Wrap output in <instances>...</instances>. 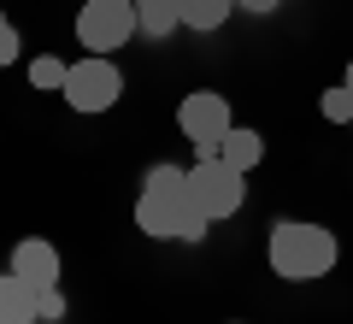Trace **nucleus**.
Segmentation results:
<instances>
[{"label": "nucleus", "instance_id": "11", "mask_svg": "<svg viewBox=\"0 0 353 324\" xmlns=\"http://www.w3.org/2000/svg\"><path fill=\"white\" fill-rule=\"evenodd\" d=\"M230 12H236V0H183V30H224Z\"/></svg>", "mask_w": 353, "mask_h": 324}, {"label": "nucleus", "instance_id": "16", "mask_svg": "<svg viewBox=\"0 0 353 324\" xmlns=\"http://www.w3.org/2000/svg\"><path fill=\"white\" fill-rule=\"evenodd\" d=\"M18 59V30H12V18H0V65H12Z\"/></svg>", "mask_w": 353, "mask_h": 324}, {"label": "nucleus", "instance_id": "14", "mask_svg": "<svg viewBox=\"0 0 353 324\" xmlns=\"http://www.w3.org/2000/svg\"><path fill=\"white\" fill-rule=\"evenodd\" d=\"M148 183H153V189H183V183H189V171H183V165H153Z\"/></svg>", "mask_w": 353, "mask_h": 324}, {"label": "nucleus", "instance_id": "12", "mask_svg": "<svg viewBox=\"0 0 353 324\" xmlns=\"http://www.w3.org/2000/svg\"><path fill=\"white\" fill-rule=\"evenodd\" d=\"M318 113H324L330 124H353V88H347V83L324 88V100H318Z\"/></svg>", "mask_w": 353, "mask_h": 324}, {"label": "nucleus", "instance_id": "20", "mask_svg": "<svg viewBox=\"0 0 353 324\" xmlns=\"http://www.w3.org/2000/svg\"><path fill=\"white\" fill-rule=\"evenodd\" d=\"M347 130H353V124H347Z\"/></svg>", "mask_w": 353, "mask_h": 324}, {"label": "nucleus", "instance_id": "3", "mask_svg": "<svg viewBox=\"0 0 353 324\" xmlns=\"http://www.w3.org/2000/svg\"><path fill=\"white\" fill-rule=\"evenodd\" d=\"M65 106L71 113H112L118 95H124V71L112 65V53H88V59H77L71 71H65Z\"/></svg>", "mask_w": 353, "mask_h": 324}, {"label": "nucleus", "instance_id": "17", "mask_svg": "<svg viewBox=\"0 0 353 324\" xmlns=\"http://www.w3.org/2000/svg\"><path fill=\"white\" fill-rule=\"evenodd\" d=\"M283 0H236V12H253V18H265V12H277Z\"/></svg>", "mask_w": 353, "mask_h": 324}, {"label": "nucleus", "instance_id": "6", "mask_svg": "<svg viewBox=\"0 0 353 324\" xmlns=\"http://www.w3.org/2000/svg\"><path fill=\"white\" fill-rule=\"evenodd\" d=\"M136 30H141L136 0H83V12H77V41H83L88 53H112V48H124Z\"/></svg>", "mask_w": 353, "mask_h": 324}, {"label": "nucleus", "instance_id": "7", "mask_svg": "<svg viewBox=\"0 0 353 324\" xmlns=\"http://www.w3.org/2000/svg\"><path fill=\"white\" fill-rule=\"evenodd\" d=\"M6 271H18L30 289H48V283H59V248H53L48 236H24L12 248V265Z\"/></svg>", "mask_w": 353, "mask_h": 324}, {"label": "nucleus", "instance_id": "5", "mask_svg": "<svg viewBox=\"0 0 353 324\" xmlns=\"http://www.w3.org/2000/svg\"><path fill=\"white\" fill-rule=\"evenodd\" d=\"M176 130H183V142H189L194 153H218L224 136L236 130L230 100L218 95V88H194V95H183V100H176Z\"/></svg>", "mask_w": 353, "mask_h": 324}, {"label": "nucleus", "instance_id": "1", "mask_svg": "<svg viewBox=\"0 0 353 324\" xmlns=\"http://www.w3.org/2000/svg\"><path fill=\"white\" fill-rule=\"evenodd\" d=\"M336 230L312 225V218H277L271 236H265V260L283 283H312V277L336 271Z\"/></svg>", "mask_w": 353, "mask_h": 324}, {"label": "nucleus", "instance_id": "9", "mask_svg": "<svg viewBox=\"0 0 353 324\" xmlns=\"http://www.w3.org/2000/svg\"><path fill=\"white\" fill-rule=\"evenodd\" d=\"M136 18H141V36L165 41L171 30H183V0H136Z\"/></svg>", "mask_w": 353, "mask_h": 324}, {"label": "nucleus", "instance_id": "10", "mask_svg": "<svg viewBox=\"0 0 353 324\" xmlns=\"http://www.w3.org/2000/svg\"><path fill=\"white\" fill-rule=\"evenodd\" d=\"M218 160H230L236 171H253V165L265 160V136H259V130H248V124H236L224 136V148H218Z\"/></svg>", "mask_w": 353, "mask_h": 324}, {"label": "nucleus", "instance_id": "2", "mask_svg": "<svg viewBox=\"0 0 353 324\" xmlns=\"http://www.w3.org/2000/svg\"><path fill=\"white\" fill-rule=\"evenodd\" d=\"M136 230L153 236V242H206L212 218H206L201 200L189 195V183H183V189L141 183V195H136Z\"/></svg>", "mask_w": 353, "mask_h": 324}, {"label": "nucleus", "instance_id": "13", "mask_svg": "<svg viewBox=\"0 0 353 324\" xmlns=\"http://www.w3.org/2000/svg\"><path fill=\"white\" fill-rule=\"evenodd\" d=\"M65 71H71V65L53 59V53H48V59H30V83H36V88H65Z\"/></svg>", "mask_w": 353, "mask_h": 324}, {"label": "nucleus", "instance_id": "8", "mask_svg": "<svg viewBox=\"0 0 353 324\" xmlns=\"http://www.w3.org/2000/svg\"><path fill=\"white\" fill-rule=\"evenodd\" d=\"M0 324H41L36 289H30L18 271H0Z\"/></svg>", "mask_w": 353, "mask_h": 324}, {"label": "nucleus", "instance_id": "19", "mask_svg": "<svg viewBox=\"0 0 353 324\" xmlns=\"http://www.w3.org/2000/svg\"><path fill=\"white\" fill-rule=\"evenodd\" d=\"M230 324H236V318H230Z\"/></svg>", "mask_w": 353, "mask_h": 324}, {"label": "nucleus", "instance_id": "4", "mask_svg": "<svg viewBox=\"0 0 353 324\" xmlns=\"http://www.w3.org/2000/svg\"><path fill=\"white\" fill-rule=\"evenodd\" d=\"M241 183H248V171H236V165L218 160V153H201V160L189 165V195L201 200V212L212 218V225L241 212V200H248V189H241Z\"/></svg>", "mask_w": 353, "mask_h": 324}, {"label": "nucleus", "instance_id": "15", "mask_svg": "<svg viewBox=\"0 0 353 324\" xmlns=\"http://www.w3.org/2000/svg\"><path fill=\"white\" fill-rule=\"evenodd\" d=\"M36 307H41V318H65V295H59V283L36 289Z\"/></svg>", "mask_w": 353, "mask_h": 324}, {"label": "nucleus", "instance_id": "18", "mask_svg": "<svg viewBox=\"0 0 353 324\" xmlns=\"http://www.w3.org/2000/svg\"><path fill=\"white\" fill-rule=\"evenodd\" d=\"M341 83H347V88H353V59H347V77H341Z\"/></svg>", "mask_w": 353, "mask_h": 324}]
</instances>
